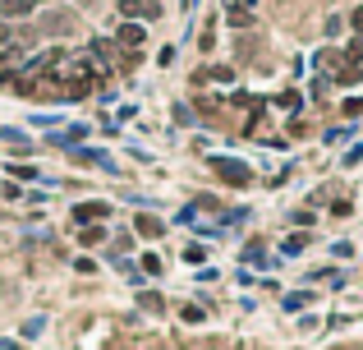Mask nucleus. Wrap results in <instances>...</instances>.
Here are the masks:
<instances>
[{"mask_svg": "<svg viewBox=\"0 0 363 350\" xmlns=\"http://www.w3.org/2000/svg\"><path fill=\"white\" fill-rule=\"evenodd\" d=\"M106 217H115V208H110V203H102V198L74 203V226H102Z\"/></svg>", "mask_w": 363, "mask_h": 350, "instance_id": "f257e3e1", "label": "nucleus"}, {"mask_svg": "<svg viewBox=\"0 0 363 350\" xmlns=\"http://www.w3.org/2000/svg\"><path fill=\"white\" fill-rule=\"evenodd\" d=\"M212 171H216L226 184H235V189H244V184L253 180V171L244 166V162H235V157H212Z\"/></svg>", "mask_w": 363, "mask_h": 350, "instance_id": "f03ea898", "label": "nucleus"}, {"mask_svg": "<svg viewBox=\"0 0 363 350\" xmlns=\"http://www.w3.org/2000/svg\"><path fill=\"white\" fill-rule=\"evenodd\" d=\"M120 14L134 23H152V19H161V5L156 0H120Z\"/></svg>", "mask_w": 363, "mask_h": 350, "instance_id": "7ed1b4c3", "label": "nucleus"}, {"mask_svg": "<svg viewBox=\"0 0 363 350\" xmlns=\"http://www.w3.org/2000/svg\"><path fill=\"white\" fill-rule=\"evenodd\" d=\"M143 42H148V32H143V23H134V19H124L120 28H115V46H124V51H138Z\"/></svg>", "mask_w": 363, "mask_h": 350, "instance_id": "20e7f679", "label": "nucleus"}, {"mask_svg": "<svg viewBox=\"0 0 363 350\" xmlns=\"http://www.w3.org/2000/svg\"><path fill=\"white\" fill-rule=\"evenodd\" d=\"M42 0H0V14L5 19H23V14H32Z\"/></svg>", "mask_w": 363, "mask_h": 350, "instance_id": "39448f33", "label": "nucleus"}, {"mask_svg": "<svg viewBox=\"0 0 363 350\" xmlns=\"http://www.w3.org/2000/svg\"><path fill=\"white\" fill-rule=\"evenodd\" d=\"M134 230H138V235H148V240H161L166 221H156V217H134Z\"/></svg>", "mask_w": 363, "mask_h": 350, "instance_id": "423d86ee", "label": "nucleus"}, {"mask_svg": "<svg viewBox=\"0 0 363 350\" xmlns=\"http://www.w3.org/2000/svg\"><path fill=\"white\" fill-rule=\"evenodd\" d=\"M78 240H83V244H102V240H106V230H102V226H78Z\"/></svg>", "mask_w": 363, "mask_h": 350, "instance_id": "0eeeda50", "label": "nucleus"}, {"mask_svg": "<svg viewBox=\"0 0 363 350\" xmlns=\"http://www.w3.org/2000/svg\"><path fill=\"white\" fill-rule=\"evenodd\" d=\"M303 244H308V235H285L281 254H303Z\"/></svg>", "mask_w": 363, "mask_h": 350, "instance_id": "6e6552de", "label": "nucleus"}, {"mask_svg": "<svg viewBox=\"0 0 363 350\" xmlns=\"http://www.w3.org/2000/svg\"><path fill=\"white\" fill-rule=\"evenodd\" d=\"M138 300H143V309H152V314H161V309H166V300H161V295H152V290H143Z\"/></svg>", "mask_w": 363, "mask_h": 350, "instance_id": "1a4fd4ad", "label": "nucleus"}, {"mask_svg": "<svg viewBox=\"0 0 363 350\" xmlns=\"http://www.w3.org/2000/svg\"><path fill=\"white\" fill-rule=\"evenodd\" d=\"M184 263H207V249H202V244H189V249H184Z\"/></svg>", "mask_w": 363, "mask_h": 350, "instance_id": "9d476101", "label": "nucleus"}, {"mask_svg": "<svg viewBox=\"0 0 363 350\" xmlns=\"http://www.w3.org/2000/svg\"><path fill=\"white\" fill-rule=\"evenodd\" d=\"M308 300H313V290H299V295H285V309L294 314V309H303Z\"/></svg>", "mask_w": 363, "mask_h": 350, "instance_id": "9b49d317", "label": "nucleus"}, {"mask_svg": "<svg viewBox=\"0 0 363 350\" xmlns=\"http://www.w3.org/2000/svg\"><path fill=\"white\" fill-rule=\"evenodd\" d=\"M180 318H184V322H202V318H207V314H202V309H198V305H184V309H180Z\"/></svg>", "mask_w": 363, "mask_h": 350, "instance_id": "f8f14e48", "label": "nucleus"}, {"mask_svg": "<svg viewBox=\"0 0 363 350\" xmlns=\"http://www.w3.org/2000/svg\"><path fill=\"white\" fill-rule=\"evenodd\" d=\"M340 111H345L349 120H354V116H363V97H349V102H345V107H340Z\"/></svg>", "mask_w": 363, "mask_h": 350, "instance_id": "ddd939ff", "label": "nucleus"}, {"mask_svg": "<svg viewBox=\"0 0 363 350\" xmlns=\"http://www.w3.org/2000/svg\"><path fill=\"white\" fill-rule=\"evenodd\" d=\"M359 162H363V143H354V148L345 153V166H359Z\"/></svg>", "mask_w": 363, "mask_h": 350, "instance_id": "4468645a", "label": "nucleus"}, {"mask_svg": "<svg viewBox=\"0 0 363 350\" xmlns=\"http://www.w3.org/2000/svg\"><path fill=\"white\" fill-rule=\"evenodd\" d=\"M276 107H285V111H294V107H299V92H281V102H276Z\"/></svg>", "mask_w": 363, "mask_h": 350, "instance_id": "2eb2a0df", "label": "nucleus"}, {"mask_svg": "<svg viewBox=\"0 0 363 350\" xmlns=\"http://www.w3.org/2000/svg\"><path fill=\"white\" fill-rule=\"evenodd\" d=\"M290 221H294V226H313L318 217H313V212H290Z\"/></svg>", "mask_w": 363, "mask_h": 350, "instance_id": "dca6fc26", "label": "nucleus"}, {"mask_svg": "<svg viewBox=\"0 0 363 350\" xmlns=\"http://www.w3.org/2000/svg\"><path fill=\"white\" fill-rule=\"evenodd\" d=\"M143 267H148V272L156 276V272H161V259H156V254H143Z\"/></svg>", "mask_w": 363, "mask_h": 350, "instance_id": "f3484780", "label": "nucleus"}, {"mask_svg": "<svg viewBox=\"0 0 363 350\" xmlns=\"http://www.w3.org/2000/svg\"><path fill=\"white\" fill-rule=\"evenodd\" d=\"M5 32H10V28H0V42H5Z\"/></svg>", "mask_w": 363, "mask_h": 350, "instance_id": "a211bd4d", "label": "nucleus"}]
</instances>
